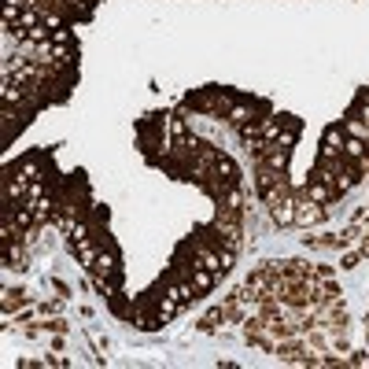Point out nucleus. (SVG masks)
I'll use <instances>...</instances> for the list:
<instances>
[{
  "label": "nucleus",
  "mask_w": 369,
  "mask_h": 369,
  "mask_svg": "<svg viewBox=\"0 0 369 369\" xmlns=\"http://www.w3.org/2000/svg\"><path fill=\"white\" fill-rule=\"evenodd\" d=\"M325 218V203H314L311 196H295V222L299 225H314Z\"/></svg>",
  "instance_id": "nucleus-1"
},
{
  "label": "nucleus",
  "mask_w": 369,
  "mask_h": 369,
  "mask_svg": "<svg viewBox=\"0 0 369 369\" xmlns=\"http://www.w3.org/2000/svg\"><path fill=\"white\" fill-rule=\"evenodd\" d=\"M93 270H96L100 277H107V273L115 270V258L107 255V251H100V255H96V262H93Z\"/></svg>",
  "instance_id": "nucleus-2"
}]
</instances>
